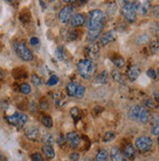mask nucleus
I'll return each mask as SVG.
<instances>
[{
    "label": "nucleus",
    "instance_id": "obj_1",
    "mask_svg": "<svg viewBox=\"0 0 159 161\" xmlns=\"http://www.w3.org/2000/svg\"><path fill=\"white\" fill-rule=\"evenodd\" d=\"M105 20V14L98 9H95L89 12L88 21V33L86 38L89 42H93L102 32Z\"/></svg>",
    "mask_w": 159,
    "mask_h": 161
},
{
    "label": "nucleus",
    "instance_id": "obj_2",
    "mask_svg": "<svg viewBox=\"0 0 159 161\" xmlns=\"http://www.w3.org/2000/svg\"><path fill=\"white\" fill-rule=\"evenodd\" d=\"M128 116L131 120L142 124H146L150 120V112L139 105L132 106L128 111Z\"/></svg>",
    "mask_w": 159,
    "mask_h": 161
},
{
    "label": "nucleus",
    "instance_id": "obj_3",
    "mask_svg": "<svg viewBox=\"0 0 159 161\" xmlns=\"http://www.w3.org/2000/svg\"><path fill=\"white\" fill-rule=\"evenodd\" d=\"M78 72L84 79H90L95 72V65L93 60L83 59L78 63Z\"/></svg>",
    "mask_w": 159,
    "mask_h": 161
},
{
    "label": "nucleus",
    "instance_id": "obj_4",
    "mask_svg": "<svg viewBox=\"0 0 159 161\" xmlns=\"http://www.w3.org/2000/svg\"><path fill=\"white\" fill-rule=\"evenodd\" d=\"M14 48H15V51L17 53V55L20 57L22 60L32 61L33 59V55H32V51L28 49L25 42H23V41L15 42V44H14Z\"/></svg>",
    "mask_w": 159,
    "mask_h": 161
},
{
    "label": "nucleus",
    "instance_id": "obj_5",
    "mask_svg": "<svg viewBox=\"0 0 159 161\" xmlns=\"http://www.w3.org/2000/svg\"><path fill=\"white\" fill-rule=\"evenodd\" d=\"M124 5L122 7V13L125 19L129 23H134L137 19V14L134 11V4L132 1H124Z\"/></svg>",
    "mask_w": 159,
    "mask_h": 161
},
{
    "label": "nucleus",
    "instance_id": "obj_6",
    "mask_svg": "<svg viewBox=\"0 0 159 161\" xmlns=\"http://www.w3.org/2000/svg\"><path fill=\"white\" fill-rule=\"evenodd\" d=\"M6 120H7V122L10 125L16 126V127H19V128H21V127H23L24 125L27 123L28 117H27V115L23 114V113H20V112H15L13 115L7 116Z\"/></svg>",
    "mask_w": 159,
    "mask_h": 161
},
{
    "label": "nucleus",
    "instance_id": "obj_7",
    "mask_svg": "<svg viewBox=\"0 0 159 161\" xmlns=\"http://www.w3.org/2000/svg\"><path fill=\"white\" fill-rule=\"evenodd\" d=\"M153 141L152 140L146 136H138L136 140V148L141 151V152H146L149 151L152 148Z\"/></svg>",
    "mask_w": 159,
    "mask_h": 161
},
{
    "label": "nucleus",
    "instance_id": "obj_8",
    "mask_svg": "<svg viewBox=\"0 0 159 161\" xmlns=\"http://www.w3.org/2000/svg\"><path fill=\"white\" fill-rule=\"evenodd\" d=\"M74 13H75V9L73 6L68 5V6L63 7L61 9V11L59 12V15H58V19H59L60 23L67 24L68 22H70L72 17L74 16Z\"/></svg>",
    "mask_w": 159,
    "mask_h": 161
},
{
    "label": "nucleus",
    "instance_id": "obj_9",
    "mask_svg": "<svg viewBox=\"0 0 159 161\" xmlns=\"http://www.w3.org/2000/svg\"><path fill=\"white\" fill-rule=\"evenodd\" d=\"M99 44H97V43H91V44L85 46V53L89 58V60L96 59L99 56Z\"/></svg>",
    "mask_w": 159,
    "mask_h": 161
},
{
    "label": "nucleus",
    "instance_id": "obj_10",
    "mask_svg": "<svg viewBox=\"0 0 159 161\" xmlns=\"http://www.w3.org/2000/svg\"><path fill=\"white\" fill-rule=\"evenodd\" d=\"M133 4L136 14H141V15H146L148 12L149 6H150L149 1H136L133 2Z\"/></svg>",
    "mask_w": 159,
    "mask_h": 161
},
{
    "label": "nucleus",
    "instance_id": "obj_11",
    "mask_svg": "<svg viewBox=\"0 0 159 161\" xmlns=\"http://www.w3.org/2000/svg\"><path fill=\"white\" fill-rule=\"evenodd\" d=\"M116 40V32L115 31H109L107 33H105L104 35L101 36L100 40H99V44L101 46H105L109 44L110 42L114 41Z\"/></svg>",
    "mask_w": 159,
    "mask_h": 161
},
{
    "label": "nucleus",
    "instance_id": "obj_12",
    "mask_svg": "<svg viewBox=\"0 0 159 161\" xmlns=\"http://www.w3.org/2000/svg\"><path fill=\"white\" fill-rule=\"evenodd\" d=\"M66 140L69 141L71 146L73 148H78L81 144V138L80 136L75 133V132H71V133H68L67 134V136H66Z\"/></svg>",
    "mask_w": 159,
    "mask_h": 161
},
{
    "label": "nucleus",
    "instance_id": "obj_13",
    "mask_svg": "<svg viewBox=\"0 0 159 161\" xmlns=\"http://www.w3.org/2000/svg\"><path fill=\"white\" fill-rule=\"evenodd\" d=\"M26 136L31 140H37L40 136V130L36 128V127H30V128L26 130Z\"/></svg>",
    "mask_w": 159,
    "mask_h": 161
},
{
    "label": "nucleus",
    "instance_id": "obj_14",
    "mask_svg": "<svg viewBox=\"0 0 159 161\" xmlns=\"http://www.w3.org/2000/svg\"><path fill=\"white\" fill-rule=\"evenodd\" d=\"M139 75H141V69L138 66H131L127 71V76L131 82L136 81Z\"/></svg>",
    "mask_w": 159,
    "mask_h": 161
},
{
    "label": "nucleus",
    "instance_id": "obj_15",
    "mask_svg": "<svg viewBox=\"0 0 159 161\" xmlns=\"http://www.w3.org/2000/svg\"><path fill=\"white\" fill-rule=\"evenodd\" d=\"M85 22V17L83 15V14H75V15L72 17V19L70 20L71 26L72 27H81L83 26Z\"/></svg>",
    "mask_w": 159,
    "mask_h": 161
},
{
    "label": "nucleus",
    "instance_id": "obj_16",
    "mask_svg": "<svg viewBox=\"0 0 159 161\" xmlns=\"http://www.w3.org/2000/svg\"><path fill=\"white\" fill-rule=\"evenodd\" d=\"M112 161H127V158L123 155V153L117 148H112L110 152Z\"/></svg>",
    "mask_w": 159,
    "mask_h": 161
},
{
    "label": "nucleus",
    "instance_id": "obj_17",
    "mask_svg": "<svg viewBox=\"0 0 159 161\" xmlns=\"http://www.w3.org/2000/svg\"><path fill=\"white\" fill-rule=\"evenodd\" d=\"M78 84H77L76 82H69L68 85L66 86V91H67V94L69 96H75L76 94V91H77V89H78Z\"/></svg>",
    "mask_w": 159,
    "mask_h": 161
},
{
    "label": "nucleus",
    "instance_id": "obj_18",
    "mask_svg": "<svg viewBox=\"0 0 159 161\" xmlns=\"http://www.w3.org/2000/svg\"><path fill=\"white\" fill-rule=\"evenodd\" d=\"M134 153H136V150H134V146L129 144L125 146V149H124V156L126 158H134Z\"/></svg>",
    "mask_w": 159,
    "mask_h": 161
},
{
    "label": "nucleus",
    "instance_id": "obj_19",
    "mask_svg": "<svg viewBox=\"0 0 159 161\" xmlns=\"http://www.w3.org/2000/svg\"><path fill=\"white\" fill-rule=\"evenodd\" d=\"M42 152L44 153V155L47 158H53L55 156V151L53 149V148L51 145H46L44 144L42 146Z\"/></svg>",
    "mask_w": 159,
    "mask_h": 161
},
{
    "label": "nucleus",
    "instance_id": "obj_20",
    "mask_svg": "<svg viewBox=\"0 0 159 161\" xmlns=\"http://www.w3.org/2000/svg\"><path fill=\"white\" fill-rule=\"evenodd\" d=\"M107 81H108V73L106 70L101 72L97 76V78L95 79V82H97V84H106Z\"/></svg>",
    "mask_w": 159,
    "mask_h": 161
},
{
    "label": "nucleus",
    "instance_id": "obj_21",
    "mask_svg": "<svg viewBox=\"0 0 159 161\" xmlns=\"http://www.w3.org/2000/svg\"><path fill=\"white\" fill-rule=\"evenodd\" d=\"M41 122H42V124L48 129H50L53 127V120H52L51 117L48 116V115H43L41 117Z\"/></svg>",
    "mask_w": 159,
    "mask_h": 161
},
{
    "label": "nucleus",
    "instance_id": "obj_22",
    "mask_svg": "<svg viewBox=\"0 0 159 161\" xmlns=\"http://www.w3.org/2000/svg\"><path fill=\"white\" fill-rule=\"evenodd\" d=\"M96 161H107L108 160V153L104 149H100L95 157Z\"/></svg>",
    "mask_w": 159,
    "mask_h": 161
},
{
    "label": "nucleus",
    "instance_id": "obj_23",
    "mask_svg": "<svg viewBox=\"0 0 159 161\" xmlns=\"http://www.w3.org/2000/svg\"><path fill=\"white\" fill-rule=\"evenodd\" d=\"M12 74L15 77V79H25L27 78V73L22 69H15Z\"/></svg>",
    "mask_w": 159,
    "mask_h": 161
},
{
    "label": "nucleus",
    "instance_id": "obj_24",
    "mask_svg": "<svg viewBox=\"0 0 159 161\" xmlns=\"http://www.w3.org/2000/svg\"><path fill=\"white\" fill-rule=\"evenodd\" d=\"M112 61L114 63V65L118 68H123L125 66V60L121 56H115L112 58Z\"/></svg>",
    "mask_w": 159,
    "mask_h": 161
},
{
    "label": "nucleus",
    "instance_id": "obj_25",
    "mask_svg": "<svg viewBox=\"0 0 159 161\" xmlns=\"http://www.w3.org/2000/svg\"><path fill=\"white\" fill-rule=\"evenodd\" d=\"M78 37H79V32L76 30H71L68 32V33H67V40H69V41L76 40Z\"/></svg>",
    "mask_w": 159,
    "mask_h": 161
},
{
    "label": "nucleus",
    "instance_id": "obj_26",
    "mask_svg": "<svg viewBox=\"0 0 159 161\" xmlns=\"http://www.w3.org/2000/svg\"><path fill=\"white\" fill-rule=\"evenodd\" d=\"M20 91L22 92V94H31L32 87H31V86L28 85V84H26V82H24V84H22L20 86Z\"/></svg>",
    "mask_w": 159,
    "mask_h": 161
},
{
    "label": "nucleus",
    "instance_id": "obj_27",
    "mask_svg": "<svg viewBox=\"0 0 159 161\" xmlns=\"http://www.w3.org/2000/svg\"><path fill=\"white\" fill-rule=\"evenodd\" d=\"M55 56L58 60H63V58H64V47L62 45L57 47V49L55 51Z\"/></svg>",
    "mask_w": 159,
    "mask_h": 161
},
{
    "label": "nucleus",
    "instance_id": "obj_28",
    "mask_svg": "<svg viewBox=\"0 0 159 161\" xmlns=\"http://www.w3.org/2000/svg\"><path fill=\"white\" fill-rule=\"evenodd\" d=\"M112 77H113V79H114V81H117V82H121V84H123L124 82V79H123V76H122V74L120 73L119 71H113L112 72Z\"/></svg>",
    "mask_w": 159,
    "mask_h": 161
},
{
    "label": "nucleus",
    "instance_id": "obj_29",
    "mask_svg": "<svg viewBox=\"0 0 159 161\" xmlns=\"http://www.w3.org/2000/svg\"><path fill=\"white\" fill-rule=\"evenodd\" d=\"M85 92V87L84 86H81V85H79L78 89H77L75 96L78 97V98H81V97H84Z\"/></svg>",
    "mask_w": 159,
    "mask_h": 161
},
{
    "label": "nucleus",
    "instance_id": "obj_30",
    "mask_svg": "<svg viewBox=\"0 0 159 161\" xmlns=\"http://www.w3.org/2000/svg\"><path fill=\"white\" fill-rule=\"evenodd\" d=\"M115 136H116V135H115L114 132H107L103 136V141L104 143H109V141H111L115 139Z\"/></svg>",
    "mask_w": 159,
    "mask_h": 161
},
{
    "label": "nucleus",
    "instance_id": "obj_31",
    "mask_svg": "<svg viewBox=\"0 0 159 161\" xmlns=\"http://www.w3.org/2000/svg\"><path fill=\"white\" fill-rule=\"evenodd\" d=\"M32 82L36 86H40L42 85V81L40 78V76H37L36 74H33L32 75Z\"/></svg>",
    "mask_w": 159,
    "mask_h": 161
},
{
    "label": "nucleus",
    "instance_id": "obj_32",
    "mask_svg": "<svg viewBox=\"0 0 159 161\" xmlns=\"http://www.w3.org/2000/svg\"><path fill=\"white\" fill-rule=\"evenodd\" d=\"M41 140H42L43 143H44V144H46V145H51V144H53V138L49 134H45L42 136Z\"/></svg>",
    "mask_w": 159,
    "mask_h": 161
},
{
    "label": "nucleus",
    "instance_id": "obj_33",
    "mask_svg": "<svg viewBox=\"0 0 159 161\" xmlns=\"http://www.w3.org/2000/svg\"><path fill=\"white\" fill-rule=\"evenodd\" d=\"M144 104H146V108H149V109H154L157 107V105L154 103V100H151L150 98H146L144 100Z\"/></svg>",
    "mask_w": 159,
    "mask_h": 161
},
{
    "label": "nucleus",
    "instance_id": "obj_34",
    "mask_svg": "<svg viewBox=\"0 0 159 161\" xmlns=\"http://www.w3.org/2000/svg\"><path fill=\"white\" fill-rule=\"evenodd\" d=\"M59 79H58V77H57L56 75H52L50 78H49V80L47 81V85L49 86H55L57 82H58Z\"/></svg>",
    "mask_w": 159,
    "mask_h": 161
},
{
    "label": "nucleus",
    "instance_id": "obj_35",
    "mask_svg": "<svg viewBox=\"0 0 159 161\" xmlns=\"http://www.w3.org/2000/svg\"><path fill=\"white\" fill-rule=\"evenodd\" d=\"M70 113H71V116L73 117L75 120H78L80 118V116H81L80 110H79V108H77V107H74V108H72L71 111H70Z\"/></svg>",
    "mask_w": 159,
    "mask_h": 161
},
{
    "label": "nucleus",
    "instance_id": "obj_36",
    "mask_svg": "<svg viewBox=\"0 0 159 161\" xmlns=\"http://www.w3.org/2000/svg\"><path fill=\"white\" fill-rule=\"evenodd\" d=\"M150 51H151V53L152 54H157L158 53V41L157 40H155V41H153V42H151L150 43Z\"/></svg>",
    "mask_w": 159,
    "mask_h": 161
},
{
    "label": "nucleus",
    "instance_id": "obj_37",
    "mask_svg": "<svg viewBox=\"0 0 159 161\" xmlns=\"http://www.w3.org/2000/svg\"><path fill=\"white\" fill-rule=\"evenodd\" d=\"M32 161H44L43 156L38 152H35L32 154Z\"/></svg>",
    "mask_w": 159,
    "mask_h": 161
},
{
    "label": "nucleus",
    "instance_id": "obj_38",
    "mask_svg": "<svg viewBox=\"0 0 159 161\" xmlns=\"http://www.w3.org/2000/svg\"><path fill=\"white\" fill-rule=\"evenodd\" d=\"M146 75L150 78V79H152V80H156L157 79V74H156V71L154 70V69H149L147 72H146Z\"/></svg>",
    "mask_w": 159,
    "mask_h": 161
},
{
    "label": "nucleus",
    "instance_id": "obj_39",
    "mask_svg": "<svg viewBox=\"0 0 159 161\" xmlns=\"http://www.w3.org/2000/svg\"><path fill=\"white\" fill-rule=\"evenodd\" d=\"M40 107L42 109V110H48L49 108V104H48V101L46 99H41L40 102Z\"/></svg>",
    "mask_w": 159,
    "mask_h": 161
},
{
    "label": "nucleus",
    "instance_id": "obj_40",
    "mask_svg": "<svg viewBox=\"0 0 159 161\" xmlns=\"http://www.w3.org/2000/svg\"><path fill=\"white\" fill-rule=\"evenodd\" d=\"M30 19H31L30 12H28V14H22V15L20 16V21L23 23H28V21H30Z\"/></svg>",
    "mask_w": 159,
    "mask_h": 161
},
{
    "label": "nucleus",
    "instance_id": "obj_41",
    "mask_svg": "<svg viewBox=\"0 0 159 161\" xmlns=\"http://www.w3.org/2000/svg\"><path fill=\"white\" fill-rule=\"evenodd\" d=\"M70 159L72 161H78L80 159V154L78 152H73L70 155Z\"/></svg>",
    "mask_w": 159,
    "mask_h": 161
},
{
    "label": "nucleus",
    "instance_id": "obj_42",
    "mask_svg": "<svg viewBox=\"0 0 159 161\" xmlns=\"http://www.w3.org/2000/svg\"><path fill=\"white\" fill-rule=\"evenodd\" d=\"M38 42H40V40H38V37H36V36L32 37L31 40H30V43L32 45H36V44H38Z\"/></svg>",
    "mask_w": 159,
    "mask_h": 161
},
{
    "label": "nucleus",
    "instance_id": "obj_43",
    "mask_svg": "<svg viewBox=\"0 0 159 161\" xmlns=\"http://www.w3.org/2000/svg\"><path fill=\"white\" fill-rule=\"evenodd\" d=\"M58 144H59L60 145H63V144H66V139L64 138L63 136H60L59 138H58Z\"/></svg>",
    "mask_w": 159,
    "mask_h": 161
},
{
    "label": "nucleus",
    "instance_id": "obj_44",
    "mask_svg": "<svg viewBox=\"0 0 159 161\" xmlns=\"http://www.w3.org/2000/svg\"><path fill=\"white\" fill-rule=\"evenodd\" d=\"M153 96H155V100H154V101H155L156 102V103H157V102H158V94H157V91H155V92H153Z\"/></svg>",
    "mask_w": 159,
    "mask_h": 161
},
{
    "label": "nucleus",
    "instance_id": "obj_45",
    "mask_svg": "<svg viewBox=\"0 0 159 161\" xmlns=\"http://www.w3.org/2000/svg\"><path fill=\"white\" fill-rule=\"evenodd\" d=\"M40 5H42V6H43V7H42L43 9H46V5H45V3H43L42 1H40Z\"/></svg>",
    "mask_w": 159,
    "mask_h": 161
}]
</instances>
